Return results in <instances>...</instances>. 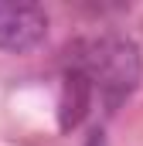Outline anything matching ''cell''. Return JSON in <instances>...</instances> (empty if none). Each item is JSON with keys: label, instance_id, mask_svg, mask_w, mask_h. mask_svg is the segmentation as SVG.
<instances>
[{"label": "cell", "instance_id": "cell-1", "mask_svg": "<svg viewBox=\"0 0 143 146\" xmlns=\"http://www.w3.org/2000/svg\"><path fill=\"white\" fill-rule=\"evenodd\" d=\"M65 68H75L89 82L96 106L106 112H116L140 85L143 78V58L140 48L130 37L119 34H99L82 37L65 51Z\"/></svg>", "mask_w": 143, "mask_h": 146}, {"label": "cell", "instance_id": "cell-3", "mask_svg": "<svg viewBox=\"0 0 143 146\" xmlns=\"http://www.w3.org/2000/svg\"><path fill=\"white\" fill-rule=\"evenodd\" d=\"M96 109V95L89 88V82L75 68H65L61 72V99H58V122L61 129H78Z\"/></svg>", "mask_w": 143, "mask_h": 146}, {"label": "cell", "instance_id": "cell-2", "mask_svg": "<svg viewBox=\"0 0 143 146\" xmlns=\"http://www.w3.org/2000/svg\"><path fill=\"white\" fill-rule=\"evenodd\" d=\"M48 37V14L41 3L0 0V51L24 54Z\"/></svg>", "mask_w": 143, "mask_h": 146}]
</instances>
